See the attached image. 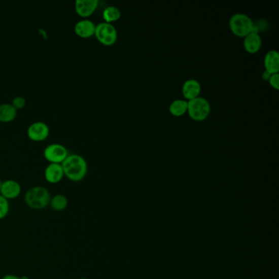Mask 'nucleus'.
Masks as SVG:
<instances>
[{
	"instance_id": "1",
	"label": "nucleus",
	"mask_w": 279,
	"mask_h": 279,
	"mask_svg": "<svg viewBox=\"0 0 279 279\" xmlns=\"http://www.w3.org/2000/svg\"><path fill=\"white\" fill-rule=\"evenodd\" d=\"M64 176L72 182H81L88 172V164L82 156L78 154H69L61 163Z\"/></svg>"
},
{
	"instance_id": "2",
	"label": "nucleus",
	"mask_w": 279,
	"mask_h": 279,
	"mask_svg": "<svg viewBox=\"0 0 279 279\" xmlns=\"http://www.w3.org/2000/svg\"><path fill=\"white\" fill-rule=\"evenodd\" d=\"M51 195L45 187L34 186L29 188L24 195V201L28 207L43 210L49 205Z\"/></svg>"
},
{
	"instance_id": "3",
	"label": "nucleus",
	"mask_w": 279,
	"mask_h": 279,
	"mask_svg": "<svg viewBox=\"0 0 279 279\" xmlns=\"http://www.w3.org/2000/svg\"><path fill=\"white\" fill-rule=\"evenodd\" d=\"M229 26L233 34L240 37L248 36L255 28L252 20L244 13H236L231 17Z\"/></svg>"
},
{
	"instance_id": "4",
	"label": "nucleus",
	"mask_w": 279,
	"mask_h": 279,
	"mask_svg": "<svg viewBox=\"0 0 279 279\" xmlns=\"http://www.w3.org/2000/svg\"><path fill=\"white\" fill-rule=\"evenodd\" d=\"M211 112L209 101L204 97H197L188 101V112L194 121H201L207 118Z\"/></svg>"
},
{
	"instance_id": "5",
	"label": "nucleus",
	"mask_w": 279,
	"mask_h": 279,
	"mask_svg": "<svg viewBox=\"0 0 279 279\" xmlns=\"http://www.w3.org/2000/svg\"><path fill=\"white\" fill-rule=\"evenodd\" d=\"M94 36H96L97 41L102 45L110 46L117 41V29L112 23L101 22L96 25Z\"/></svg>"
},
{
	"instance_id": "6",
	"label": "nucleus",
	"mask_w": 279,
	"mask_h": 279,
	"mask_svg": "<svg viewBox=\"0 0 279 279\" xmlns=\"http://www.w3.org/2000/svg\"><path fill=\"white\" fill-rule=\"evenodd\" d=\"M68 150L66 147L60 144H51L44 150V157L49 163L61 164L67 157Z\"/></svg>"
},
{
	"instance_id": "7",
	"label": "nucleus",
	"mask_w": 279,
	"mask_h": 279,
	"mask_svg": "<svg viewBox=\"0 0 279 279\" xmlns=\"http://www.w3.org/2000/svg\"><path fill=\"white\" fill-rule=\"evenodd\" d=\"M49 127L43 121H36L28 127L27 135L34 142H41L46 140L49 135Z\"/></svg>"
},
{
	"instance_id": "8",
	"label": "nucleus",
	"mask_w": 279,
	"mask_h": 279,
	"mask_svg": "<svg viewBox=\"0 0 279 279\" xmlns=\"http://www.w3.org/2000/svg\"><path fill=\"white\" fill-rule=\"evenodd\" d=\"M21 193V186L19 183L13 180L4 181L0 189V195L7 200H13L19 197Z\"/></svg>"
},
{
	"instance_id": "9",
	"label": "nucleus",
	"mask_w": 279,
	"mask_h": 279,
	"mask_svg": "<svg viewBox=\"0 0 279 279\" xmlns=\"http://www.w3.org/2000/svg\"><path fill=\"white\" fill-rule=\"evenodd\" d=\"M61 164L49 163L45 169V179L49 184H56L61 182L64 177Z\"/></svg>"
},
{
	"instance_id": "10",
	"label": "nucleus",
	"mask_w": 279,
	"mask_h": 279,
	"mask_svg": "<svg viewBox=\"0 0 279 279\" xmlns=\"http://www.w3.org/2000/svg\"><path fill=\"white\" fill-rule=\"evenodd\" d=\"M98 6L97 0H76L75 9L79 16L88 17L91 16Z\"/></svg>"
},
{
	"instance_id": "11",
	"label": "nucleus",
	"mask_w": 279,
	"mask_h": 279,
	"mask_svg": "<svg viewBox=\"0 0 279 279\" xmlns=\"http://www.w3.org/2000/svg\"><path fill=\"white\" fill-rule=\"evenodd\" d=\"M96 25L90 20L85 19L77 21L74 26V30L77 36L81 38H89L94 36Z\"/></svg>"
},
{
	"instance_id": "12",
	"label": "nucleus",
	"mask_w": 279,
	"mask_h": 279,
	"mask_svg": "<svg viewBox=\"0 0 279 279\" xmlns=\"http://www.w3.org/2000/svg\"><path fill=\"white\" fill-rule=\"evenodd\" d=\"M201 90V84L195 79L188 80L184 82V85H183V94H184V97L188 100L193 99V98L199 97Z\"/></svg>"
},
{
	"instance_id": "13",
	"label": "nucleus",
	"mask_w": 279,
	"mask_h": 279,
	"mask_svg": "<svg viewBox=\"0 0 279 279\" xmlns=\"http://www.w3.org/2000/svg\"><path fill=\"white\" fill-rule=\"evenodd\" d=\"M262 45V40L258 32L250 33L244 40V48L250 53H256L260 50Z\"/></svg>"
},
{
	"instance_id": "14",
	"label": "nucleus",
	"mask_w": 279,
	"mask_h": 279,
	"mask_svg": "<svg viewBox=\"0 0 279 279\" xmlns=\"http://www.w3.org/2000/svg\"><path fill=\"white\" fill-rule=\"evenodd\" d=\"M264 67L265 71L271 74L278 73L279 72V54L276 50H270L267 53L264 57Z\"/></svg>"
},
{
	"instance_id": "15",
	"label": "nucleus",
	"mask_w": 279,
	"mask_h": 279,
	"mask_svg": "<svg viewBox=\"0 0 279 279\" xmlns=\"http://www.w3.org/2000/svg\"><path fill=\"white\" fill-rule=\"evenodd\" d=\"M17 110L11 103L0 105V122L8 123L14 121L17 117Z\"/></svg>"
},
{
	"instance_id": "16",
	"label": "nucleus",
	"mask_w": 279,
	"mask_h": 279,
	"mask_svg": "<svg viewBox=\"0 0 279 279\" xmlns=\"http://www.w3.org/2000/svg\"><path fill=\"white\" fill-rule=\"evenodd\" d=\"M50 207L55 212H62L68 206V198L63 194H56L51 197L49 201Z\"/></svg>"
},
{
	"instance_id": "17",
	"label": "nucleus",
	"mask_w": 279,
	"mask_h": 279,
	"mask_svg": "<svg viewBox=\"0 0 279 279\" xmlns=\"http://www.w3.org/2000/svg\"><path fill=\"white\" fill-rule=\"evenodd\" d=\"M169 112L176 117L183 116L188 112V101L184 99H176L169 105Z\"/></svg>"
},
{
	"instance_id": "18",
	"label": "nucleus",
	"mask_w": 279,
	"mask_h": 279,
	"mask_svg": "<svg viewBox=\"0 0 279 279\" xmlns=\"http://www.w3.org/2000/svg\"><path fill=\"white\" fill-rule=\"evenodd\" d=\"M121 16V11L118 8L115 6L107 7L102 13L103 19L105 20V22H108V23H112L113 21H117L120 19Z\"/></svg>"
},
{
	"instance_id": "19",
	"label": "nucleus",
	"mask_w": 279,
	"mask_h": 279,
	"mask_svg": "<svg viewBox=\"0 0 279 279\" xmlns=\"http://www.w3.org/2000/svg\"><path fill=\"white\" fill-rule=\"evenodd\" d=\"M10 211L9 200L0 195V220L6 218Z\"/></svg>"
},
{
	"instance_id": "20",
	"label": "nucleus",
	"mask_w": 279,
	"mask_h": 279,
	"mask_svg": "<svg viewBox=\"0 0 279 279\" xmlns=\"http://www.w3.org/2000/svg\"><path fill=\"white\" fill-rule=\"evenodd\" d=\"M25 103H26V100H25V97H22V96H17V97L13 98L11 104L17 110V109L23 108L25 106Z\"/></svg>"
},
{
	"instance_id": "21",
	"label": "nucleus",
	"mask_w": 279,
	"mask_h": 279,
	"mask_svg": "<svg viewBox=\"0 0 279 279\" xmlns=\"http://www.w3.org/2000/svg\"><path fill=\"white\" fill-rule=\"evenodd\" d=\"M271 86L273 87L274 89H279V75L278 73H274L271 75L270 78L269 80Z\"/></svg>"
},
{
	"instance_id": "22",
	"label": "nucleus",
	"mask_w": 279,
	"mask_h": 279,
	"mask_svg": "<svg viewBox=\"0 0 279 279\" xmlns=\"http://www.w3.org/2000/svg\"><path fill=\"white\" fill-rule=\"evenodd\" d=\"M2 279H21V277H18L17 275L7 274L2 277Z\"/></svg>"
},
{
	"instance_id": "23",
	"label": "nucleus",
	"mask_w": 279,
	"mask_h": 279,
	"mask_svg": "<svg viewBox=\"0 0 279 279\" xmlns=\"http://www.w3.org/2000/svg\"><path fill=\"white\" fill-rule=\"evenodd\" d=\"M271 73H269V72H267V71H264V72H263L262 77L263 79H264V81H269V78H270L271 76Z\"/></svg>"
},
{
	"instance_id": "24",
	"label": "nucleus",
	"mask_w": 279,
	"mask_h": 279,
	"mask_svg": "<svg viewBox=\"0 0 279 279\" xmlns=\"http://www.w3.org/2000/svg\"><path fill=\"white\" fill-rule=\"evenodd\" d=\"M3 181H1L0 180V189H1V187H2Z\"/></svg>"
},
{
	"instance_id": "25",
	"label": "nucleus",
	"mask_w": 279,
	"mask_h": 279,
	"mask_svg": "<svg viewBox=\"0 0 279 279\" xmlns=\"http://www.w3.org/2000/svg\"><path fill=\"white\" fill-rule=\"evenodd\" d=\"M79 279H88V278H85V277H81V278H79Z\"/></svg>"
}]
</instances>
